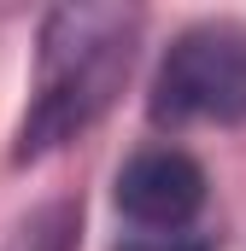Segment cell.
I'll list each match as a JSON object with an SVG mask.
<instances>
[{
    "label": "cell",
    "instance_id": "obj_1",
    "mask_svg": "<svg viewBox=\"0 0 246 251\" xmlns=\"http://www.w3.org/2000/svg\"><path fill=\"white\" fill-rule=\"evenodd\" d=\"M135 35H141V12L129 6H59L47 18L30 111L18 128V164L76 140L94 117H106L135 64Z\"/></svg>",
    "mask_w": 246,
    "mask_h": 251
},
{
    "label": "cell",
    "instance_id": "obj_2",
    "mask_svg": "<svg viewBox=\"0 0 246 251\" xmlns=\"http://www.w3.org/2000/svg\"><path fill=\"white\" fill-rule=\"evenodd\" d=\"M153 123H246V24H193L170 41L147 100Z\"/></svg>",
    "mask_w": 246,
    "mask_h": 251
},
{
    "label": "cell",
    "instance_id": "obj_4",
    "mask_svg": "<svg viewBox=\"0 0 246 251\" xmlns=\"http://www.w3.org/2000/svg\"><path fill=\"white\" fill-rule=\"evenodd\" d=\"M118 251H217L205 234H129Z\"/></svg>",
    "mask_w": 246,
    "mask_h": 251
},
{
    "label": "cell",
    "instance_id": "obj_3",
    "mask_svg": "<svg viewBox=\"0 0 246 251\" xmlns=\"http://www.w3.org/2000/svg\"><path fill=\"white\" fill-rule=\"evenodd\" d=\"M205 204V170L176 146H147L118 170V210L147 234H182Z\"/></svg>",
    "mask_w": 246,
    "mask_h": 251
}]
</instances>
